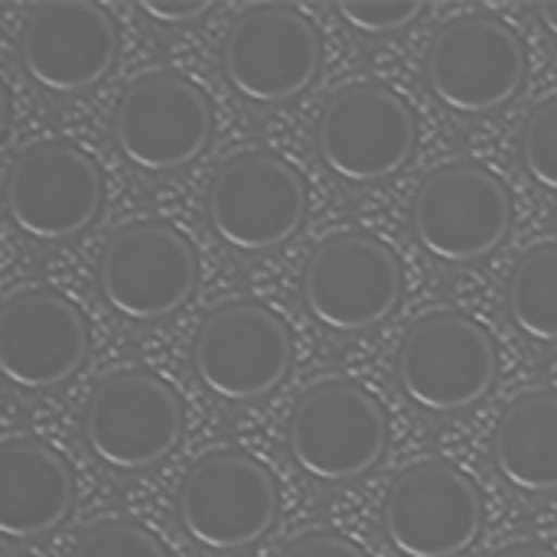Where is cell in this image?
I'll return each instance as SVG.
<instances>
[{"label":"cell","instance_id":"obj_1","mask_svg":"<svg viewBox=\"0 0 557 557\" xmlns=\"http://www.w3.org/2000/svg\"><path fill=\"white\" fill-rule=\"evenodd\" d=\"M287 447L310 480L349 483L375 470L385 457L388 418L362 385L330 379L297 401Z\"/></svg>","mask_w":557,"mask_h":557},{"label":"cell","instance_id":"obj_2","mask_svg":"<svg viewBox=\"0 0 557 557\" xmlns=\"http://www.w3.org/2000/svg\"><path fill=\"white\" fill-rule=\"evenodd\" d=\"M499 375L493 336L463 313L418 320L398 352L401 392L431 414L467 411L483 401Z\"/></svg>","mask_w":557,"mask_h":557},{"label":"cell","instance_id":"obj_3","mask_svg":"<svg viewBox=\"0 0 557 557\" xmlns=\"http://www.w3.org/2000/svg\"><path fill=\"white\" fill-rule=\"evenodd\" d=\"M206 215L212 232L235 251L281 248L307 219L304 176L268 150H245L215 173Z\"/></svg>","mask_w":557,"mask_h":557},{"label":"cell","instance_id":"obj_4","mask_svg":"<svg viewBox=\"0 0 557 557\" xmlns=\"http://www.w3.org/2000/svg\"><path fill=\"white\" fill-rule=\"evenodd\" d=\"M418 121L401 95L375 82L339 88L317 127V147L333 176L352 186L395 176L414 153Z\"/></svg>","mask_w":557,"mask_h":557},{"label":"cell","instance_id":"obj_5","mask_svg":"<svg viewBox=\"0 0 557 557\" xmlns=\"http://www.w3.org/2000/svg\"><path fill=\"white\" fill-rule=\"evenodd\" d=\"M183 532L206 552H245L277 519L274 476L248 454L219 450L193 463L176 499Z\"/></svg>","mask_w":557,"mask_h":557},{"label":"cell","instance_id":"obj_6","mask_svg":"<svg viewBox=\"0 0 557 557\" xmlns=\"http://www.w3.org/2000/svg\"><path fill=\"white\" fill-rule=\"evenodd\" d=\"M512 225V199L499 176L476 163L434 170L411 206L418 245L444 264H470L493 255Z\"/></svg>","mask_w":557,"mask_h":557},{"label":"cell","instance_id":"obj_7","mask_svg":"<svg viewBox=\"0 0 557 557\" xmlns=\"http://www.w3.org/2000/svg\"><path fill=\"white\" fill-rule=\"evenodd\" d=\"M183 437L180 395L150 372L101 379L85 408V444L98 463L140 473L173 454Z\"/></svg>","mask_w":557,"mask_h":557},{"label":"cell","instance_id":"obj_8","mask_svg":"<svg viewBox=\"0 0 557 557\" xmlns=\"http://www.w3.org/2000/svg\"><path fill=\"white\" fill-rule=\"evenodd\" d=\"M199 264L193 245L163 222H134L117 228L98 261L104 304L134 323L166 320L186 307L196 290Z\"/></svg>","mask_w":557,"mask_h":557},{"label":"cell","instance_id":"obj_9","mask_svg":"<svg viewBox=\"0 0 557 557\" xmlns=\"http://www.w3.org/2000/svg\"><path fill=\"white\" fill-rule=\"evenodd\" d=\"M290 333L277 313L238 300L215 307L193 343L199 385L222 401H255L271 395L290 372Z\"/></svg>","mask_w":557,"mask_h":557},{"label":"cell","instance_id":"obj_10","mask_svg":"<svg viewBox=\"0 0 557 557\" xmlns=\"http://www.w3.org/2000/svg\"><path fill=\"white\" fill-rule=\"evenodd\" d=\"M104 202L98 163L62 140L26 147L7 176V212L20 235L52 245L82 235Z\"/></svg>","mask_w":557,"mask_h":557},{"label":"cell","instance_id":"obj_11","mask_svg":"<svg viewBox=\"0 0 557 557\" xmlns=\"http://www.w3.org/2000/svg\"><path fill=\"white\" fill-rule=\"evenodd\" d=\"M320 69V33L284 3L248 7L225 33L222 72L251 104H284L310 88Z\"/></svg>","mask_w":557,"mask_h":557},{"label":"cell","instance_id":"obj_12","mask_svg":"<svg viewBox=\"0 0 557 557\" xmlns=\"http://www.w3.org/2000/svg\"><path fill=\"white\" fill-rule=\"evenodd\" d=\"M525 82V46L490 13L457 16L431 42L428 85L457 114H486L509 104Z\"/></svg>","mask_w":557,"mask_h":557},{"label":"cell","instance_id":"obj_13","mask_svg":"<svg viewBox=\"0 0 557 557\" xmlns=\"http://www.w3.org/2000/svg\"><path fill=\"white\" fill-rule=\"evenodd\" d=\"M212 137L206 95L176 72L137 75L114 114L117 153L144 173H173L202 157Z\"/></svg>","mask_w":557,"mask_h":557},{"label":"cell","instance_id":"obj_14","mask_svg":"<svg viewBox=\"0 0 557 557\" xmlns=\"http://www.w3.org/2000/svg\"><path fill=\"white\" fill-rule=\"evenodd\" d=\"M401 300V264L366 232L326 238L304 268V304L333 333L379 326Z\"/></svg>","mask_w":557,"mask_h":557},{"label":"cell","instance_id":"obj_15","mask_svg":"<svg viewBox=\"0 0 557 557\" xmlns=\"http://www.w3.org/2000/svg\"><path fill=\"white\" fill-rule=\"evenodd\" d=\"M382 525L398 555L457 557L480 539L483 499L467 473L428 460L408 467L392 483Z\"/></svg>","mask_w":557,"mask_h":557},{"label":"cell","instance_id":"obj_16","mask_svg":"<svg viewBox=\"0 0 557 557\" xmlns=\"http://www.w3.org/2000/svg\"><path fill=\"white\" fill-rule=\"evenodd\" d=\"M117 59V29L91 0H55L29 13L20 33L23 72L52 95L95 88Z\"/></svg>","mask_w":557,"mask_h":557},{"label":"cell","instance_id":"obj_17","mask_svg":"<svg viewBox=\"0 0 557 557\" xmlns=\"http://www.w3.org/2000/svg\"><path fill=\"white\" fill-rule=\"evenodd\" d=\"M88 356V323L52 290L13 294L0 310V372L20 392L65 385Z\"/></svg>","mask_w":557,"mask_h":557},{"label":"cell","instance_id":"obj_18","mask_svg":"<svg viewBox=\"0 0 557 557\" xmlns=\"http://www.w3.org/2000/svg\"><path fill=\"white\" fill-rule=\"evenodd\" d=\"M75 480L69 463L42 441H7L0 447V532L33 542L59 529L72 509Z\"/></svg>","mask_w":557,"mask_h":557},{"label":"cell","instance_id":"obj_19","mask_svg":"<svg viewBox=\"0 0 557 557\" xmlns=\"http://www.w3.org/2000/svg\"><path fill=\"white\" fill-rule=\"evenodd\" d=\"M496 470L532 496L557 493V395L532 392L512 401L493 437Z\"/></svg>","mask_w":557,"mask_h":557},{"label":"cell","instance_id":"obj_20","mask_svg":"<svg viewBox=\"0 0 557 557\" xmlns=\"http://www.w3.org/2000/svg\"><path fill=\"white\" fill-rule=\"evenodd\" d=\"M506 304L522 336L557 346V242L532 248L516 264Z\"/></svg>","mask_w":557,"mask_h":557},{"label":"cell","instance_id":"obj_21","mask_svg":"<svg viewBox=\"0 0 557 557\" xmlns=\"http://www.w3.org/2000/svg\"><path fill=\"white\" fill-rule=\"evenodd\" d=\"M522 163L542 189L557 193V95L532 111L522 131Z\"/></svg>","mask_w":557,"mask_h":557},{"label":"cell","instance_id":"obj_22","mask_svg":"<svg viewBox=\"0 0 557 557\" xmlns=\"http://www.w3.org/2000/svg\"><path fill=\"white\" fill-rule=\"evenodd\" d=\"M72 557H166V552L147 529L114 519L88 529L78 539Z\"/></svg>","mask_w":557,"mask_h":557},{"label":"cell","instance_id":"obj_23","mask_svg":"<svg viewBox=\"0 0 557 557\" xmlns=\"http://www.w3.org/2000/svg\"><path fill=\"white\" fill-rule=\"evenodd\" d=\"M336 10L352 29L382 36L411 26L424 13V3L421 0H343Z\"/></svg>","mask_w":557,"mask_h":557},{"label":"cell","instance_id":"obj_24","mask_svg":"<svg viewBox=\"0 0 557 557\" xmlns=\"http://www.w3.org/2000/svg\"><path fill=\"white\" fill-rule=\"evenodd\" d=\"M281 557H366V552L339 535L313 532V535H304L294 545H287V552Z\"/></svg>","mask_w":557,"mask_h":557},{"label":"cell","instance_id":"obj_25","mask_svg":"<svg viewBox=\"0 0 557 557\" xmlns=\"http://www.w3.org/2000/svg\"><path fill=\"white\" fill-rule=\"evenodd\" d=\"M140 10L150 16V20H157V23H166V26H186V23H193V20H199V16H206L209 10H212V3L209 0H173V3H163V0H144L140 3Z\"/></svg>","mask_w":557,"mask_h":557},{"label":"cell","instance_id":"obj_26","mask_svg":"<svg viewBox=\"0 0 557 557\" xmlns=\"http://www.w3.org/2000/svg\"><path fill=\"white\" fill-rule=\"evenodd\" d=\"M496 557H557V552L545 548V545H512V548L499 552Z\"/></svg>","mask_w":557,"mask_h":557},{"label":"cell","instance_id":"obj_27","mask_svg":"<svg viewBox=\"0 0 557 557\" xmlns=\"http://www.w3.org/2000/svg\"><path fill=\"white\" fill-rule=\"evenodd\" d=\"M535 13H539V20L545 23V29H548L552 36H557V3H542Z\"/></svg>","mask_w":557,"mask_h":557}]
</instances>
